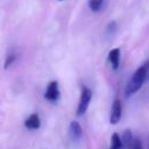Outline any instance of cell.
<instances>
[{
  "mask_svg": "<svg viewBox=\"0 0 149 149\" xmlns=\"http://www.w3.org/2000/svg\"><path fill=\"white\" fill-rule=\"evenodd\" d=\"M148 76H149V59L146 61L142 65H140V68H137V70L134 72V74L129 79L125 90L126 97H129L135 92H137L147 80Z\"/></svg>",
  "mask_w": 149,
  "mask_h": 149,
  "instance_id": "obj_1",
  "label": "cell"
},
{
  "mask_svg": "<svg viewBox=\"0 0 149 149\" xmlns=\"http://www.w3.org/2000/svg\"><path fill=\"white\" fill-rule=\"evenodd\" d=\"M91 99H92V91L87 86H81L80 98H79V102H78V107H77V115L78 116L86 113V111L90 106Z\"/></svg>",
  "mask_w": 149,
  "mask_h": 149,
  "instance_id": "obj_2",
  "label": "cell"
},
{
  "mask_svg": "<svg viewBox=\"0 0 149 149\" xmlns=\"http://www.w3.org/2000/svg\"><path fill=\"white\" fill-rule=\"evenodd\" d=\"M61 95V91H59V86H58V81L52 80L48 84L45 93H44V98L50 101V102H57Z\"/></svg>",
  "mask_w": 149,
  "mask_h": 149,
  "instance_id": "obj_3",
  "label": "cell"
},
{
  "mask_svg": "<svg viewBox=\"0 0 149 149\" xmlns=\"http://www.w3.org/2000/svg\"><path fill=\"white\" fill-rule=\"evenodd\" d=\"M122 115V104L120 99H115L113 101L112 108H111V115H109V122L112 125H116Z\"/></svg>",
  "mask_w": 149,
  "mask_h": 149,
  "instance_id": "obj_4",
  "label": "cell"
},
{
  "mask_svg": "<svg viewBox=\"0 0 149 149\" xmlns=\"http://www.w3.org/2000/svg\"><path fill=\"white\" fill-rule=\"evenodd\" d=\"M69 134H70V137L73 141H79L83 137V128H81V126H80V123L78 121L73 120V121L70 122Z\"/></svg>",
  "mask_w": 149,
  "mask_h": 149,
  "instance_id": "obj_5",
  "label": "cell"
},
{
  "mask_svg": "<svg viewBox=\"0 0 149 149\" xmlns=\"http://www.w3.org/2000/svg\"><path fill=\"white\" fill-rule=\"evenodd\" d=\"M24 127L27 129H30V130H35V129H38L41 127V120H40V116L37 113H33L30 114L26 120H24Z\"/></svg>",
  "mask_w": 149,
  "mask_h": 149,
  "instance_id": "obj_6",
  "label": "cell"
},
{
  "mask_svg": "<svg viewBox=\"0 0 149 149\" xmlns=\"http://www.w3.org/2000/svg\"><path fill=\"white\" fill-rule=\"evenodd\" d=\"M108 61L114 70L119 69V65H120V49L119 48H114L108 52Z\"/></svg>",
  "mask_w": 149,
  "mask_h": 149,
  "instance_id": "obj_7",
  "label": "cell"
},
{
  "mask_svg": "<svg viewBox=\"0 0 149 149\" xmlns=\"http://www.w3.org/2000/svg\"><path fill=\"white\" fill-rule=\"evenodd\" d=\"M121 142H122V149H129L130 147H133V144H134L133 134H132V132L129 129L125 130V133L122 134Z\"/></svg>",
  "mask_w": 149,
  "mask_h": 149,
  "instance_id": "obj_8",
  "label": "cell"
},
{
  "mask_svg": "<svg viewBox=\"0 0 149 149\" xmlns=\"http://www.w3.org/2000/svg\"><path fill=\"white\" fill-rule=\"evenodd\" d=\"M108 149H122V142H121V137L114 133L111 136V146Z\"/></svg>",
  "mask_w": 149,
  "mask_h": 149,
  "instance_id": "obj_9",
  "label": "cell"
},
{
  "mask_svg": "<svg viewBox=\"0 0 149 149\" xmlns=\"http://www.w3.org/2000/svg\"><path fill=\"white\" fill-rule=\"evenodd\" d=\"M104 2L105 0H88V7L92 12H99L101 10Z\"/></svg>",
  "mask_w": 149,
  "mask_h": 149,
  "instance_id": "obj_10",
  "label": "cell"
},
{
  "mask_svg": "<svg viewBox=\"0 0 149 149\" xmlns=\"http://www.w3.org/2000/svg\"><path fill=\"white\" fill-rule=\"evenodd\" d=\"M15 59H16V55L14 54V52H12V54H8L7 55V57H6V61H5V64H3V68L5 69H8L14 62H15Z\"/></svg>",
  "mask_w": 149,
  "mask_h": 149,
  "instance_id": "obj_11",
  "label": "cell"
},
{
  "mask_svg": "<svg viewBox=\"0 0 149 149\" xmlns=\"http://www.w3.org/2000/svg\"><path fill=\"white\" fill-rule=\"evenodd\" d=\"M116 23L113 21V22H109L108 23V26L106 27V35L107 36H111V35H113L115 31H116Z\"/></svg>",
  "mask_w": 149,
  "mask_h": 149,
  "instance_id": "obj_12",
  "label": "cell"
},
{
  "mask_svg": "<svg viewBox=\"0 0 149 149\" xmlns=\"http://www.w3.org/2000/svg\"><path fill=\"white\" fill-rule=\"evenodd\" d=\"M132 149H143L142 142H141L140 140H135V141H134V144H133V147H132Z\"/></svg>",
  "mask_w": 149,
  "mask_h": 149,
  "instance_id": "obj_13",
  "label": "cell"
},
{
  "mask_svg": "<svg viewBox=\"0 0 149 149\" xmlns=\"http://www.w3.org/2000/svg\"><path fill=\"white\" fill-rule=\"evenodd\" d=\"M147 149H149V136H148V148Z\"/></svg>",
  "mask_w": 149,
  "mask_h": 149,
  "instance_id": "obj_14",
  "label": "cell"
},
{
  "mask_svg": "<svg viewBox=\"0 0 149 149\" xmlns=\"http://www.w3.org/2000/svg\"><path fill=\"white\" fill-rule=\"evenodd\" d=\"M59 1H63V0H59Z\"/></svg>",
  "mask_w": 149,
  "mask_h": 149,
  "instance_id": "obj_15",
  "label": "cell"
}]
</instances>
